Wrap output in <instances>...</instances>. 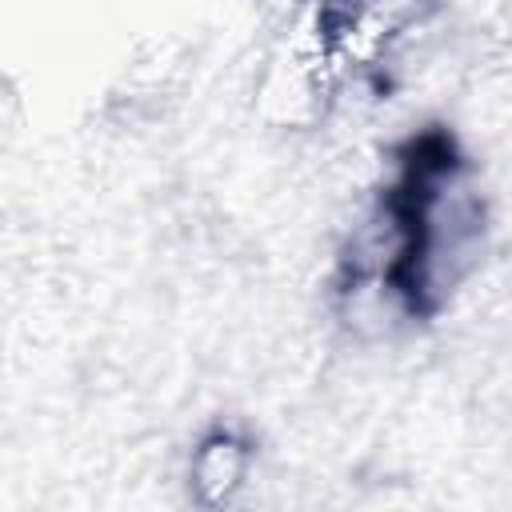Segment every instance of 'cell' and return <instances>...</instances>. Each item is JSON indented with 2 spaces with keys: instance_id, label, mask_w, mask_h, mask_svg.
I'll return each mask as SVG.
<instances>
[{
  "instance_id": "obj_1",
  "label": "cell",
  "mask_w": 512,
  "mask_h": 512,
  "mask_svg": "<svg viewBox=\"0 0 512 512\" xmlns=\"http://www.w3.org/2000/svg\"><path fill=\"white\" fill-rule=\"evenodd\" d=\"M244 472H248V448H244V440H236L228 432L208 436L192 456V484L212 504L228 500L240 488Z\"/></svg>"
}]
</instances>
